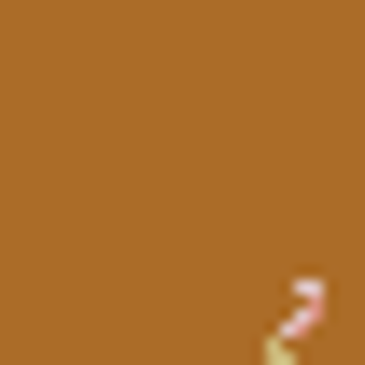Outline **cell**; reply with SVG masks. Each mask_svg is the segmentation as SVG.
I'll return each instance as SVG.
<instances>
[{
  "label": "cell",
  "instance_id": "1",
  "mask_svg": "<svg viewBox=\"0 0 365 365\" xmlns=\"http://www.w3.org/2000/svg\"><path fill=\"white\" fill-rule=\"evenodd\" d=\"M309 323H323V281H295V309L267 323V351H253V365H309Z\"/></svg>",
  "mask_w": 365,
  "mask_h": 365
}]
</instances>
